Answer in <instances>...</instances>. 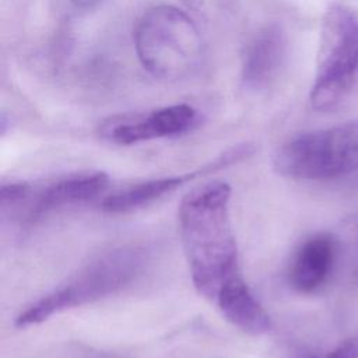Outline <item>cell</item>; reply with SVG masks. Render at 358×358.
<instances>
[{
    "label": "cell",
    "instance_id": "cell-1",
    "mask_svg": "<svg viewBox=\"0 0 358 358\" xmlns=\"http://www.w3.org/2000/svg\"><path fill=\"white\" fill-rule=\"evenodd\" d=\"M229 201V185L211 180L192 189L178 211L180 241L193 285L211 303L227 287L243 278Z\"/></svg>",
    "mask_w": 358,
    "mask_h": 358
},
{
    "label": "cell",
    "instance_id": "cell-2",
    "mask_svg": "<svg viewBox=\"0 0 358 358\" xmlns=\"http://www.w3.org/2000/svg\"><path fill=\"white\" fill-rule=\"evenodd\" d=\"M148 253L137 245H126L102 253L67 282L28 305L14 320L15 327L36 326L64 310L80 308L131 284L144 270Z\"/></svg>",
    "mask_w": 358,
    "mask_h": 358
},
{
    "label": "cell",
    "instance_id": "cell-3",
    "mask_svg": "<svg viewBox=\"0 0 358 358\" xmlns=\"http://www.w3.org/2000/svg\"><path fill=\"white\" fill-rule=\"evenodd\" d=\"M134 45L144 69L162 80L194 74L204 56L196 24L186 13L166 4L143 14L134 31Z\"/></svg>",
    "mask_w": 358,
    "mask_h": 358
},
{
    "label": "cell",
    "instance_id": "cell-4",
    "mask_svg": "<svg viewBox=\"0 0 358 358\" xmlns=\"http://www.w3.org/2000/svg\"><path fill=\"white\" fill-rule=\"evenodd\" d=\"M358 84V14L331 4L323 17L310 103L319 112L337 109Z\"/></svg>",
    "mask_w": 358,
    "mask_h": 358
},
{
    "label": "cell",
    "instance_id": "cell-5",
    "mask_svg": "<svg viewBox=\"0 0 358 358\" xmlns=\"http://www.w3.org/2000/svg\"><path fill=\"white\" fill-rule=\"evenodd\" d=\"M275 171L298 180H326L358 169V120L292 137L274 155Z\"/></svg>",
    "mask_w": 358,
    "mask_h": 358
},
{
    "label": "cell",
    "instance_id": "cell-6",
    "mask_svg": "<svg viewBox=\"0 0 358 358\" xmlns=\"http://www.w3.org/2000/svg\"><path fill=\"white\" fill-rule=\"evenodd\" d=\"M108 183V175L101 171L67 173L42 185L28 182L22 197L3 214L10 213L24 222H34L57 208L94 199L106 189Z\"/></svg>",
    "mask_w": 358,
    "mask_h": 358
},
{
    "label": "cell",
    "instance_id": "cell-7",
    "mask_svg": "<svg viewBox=\"0 0 358 358\" xmlns=\"http://www.w3.org/2000/svg\"><path fill=\"white\" fill-rule=\"evenodd\" d=\"M199 122L197 110L187 103L154 109L148 113L115 116L101 126V136L119 145L173 137L192 130Z\"/></svg>",
    "mask_w": 358,
    "mask_h": 358
},
{
    "label": "cell",
    "instance_id": "cell-8",
    "mask_svg": "<svg viewBox=\"0 0 358 358\" xmlns=\"http://www.w3.org/2000/svg\"><path fill=\"white\" fill-rule=\"evenodd\" d=\"M248 154V147L235 148L231 152H227L225 155L220 157L218 159L213 161L211 164L204 165L203 168L197 171H192L182 175L175 176H164L157 179H148L144 182H138L134 185H130L127 187H123L109 196H106L102 201V210L106 213L120 214V213H129L137 208H141L144 206H148L154 203L155 200L164 197L165 194L172 193L178 187H180L185 183H189L194 180L196 178L213 172L215 169H221L234 161H238L243 158Z\"/></svg>",
    "mask_w": 358,
    "mask_h": 358
},
{
    "label": "cell",
    "instance_id": "cell-9",
    "mask_svg": "<svg viewBox=\"0 0 358 358\" xmlns=\"http://www.w3.org/2000/svg\"><path fill=\"white\" fill-rule=\"evenodd\" d=\"M287 55V38L282 28L270 24L248 43L242 59V81L250 90L267 87L280 73Z\"/></svg>",
    "mask_w": 358,
    "mask_h": 358
},
{
    "label": "cell",
    "instance_id": "cell-10",
    "mask_svg": "<svg viewBox=\"0 0 358 358\" xmlns=\"http://www.w3.org/2000/svg\"><path fill=\"white\" fill-rule=\"evenodd\" d=\"M336 257V241L327 232L305 239L294 253L288 268L291 287L302 294L319 289L329 278Z\"/></svg>",
    "mask_w": 358,
    "mask_h": 358
},
{
    "label": "cell",
    "instance_id": "cell-11",
    "mask_svg": "<svg viewBox=\"0 0 358 358\" xmlns=\"http://www.w3.org/2000/svg\"><path fill=\"white\" fill-rule=\"evenodd\" d=\"M213 305L229 323L248 334H263L271 327L268 313L243 278L227 287Z\"/></svg>",
    "mask_w": 358,
    "mask_h": 358
},
{
    "label": "cell",
    "instance_id": "cell-12",
    "mask_svg": "<svg viewBox=\"0 0 358 358\" xmlns=\"http://www.w3.org/2000/svg\"><path fill=\"white\" fill-rule=\"evenodd\" d=\"M185 3L199 15L213 18L225 8L228 0H185Z\"/></svg>",
    "mask_w": 358,
    "mask_h": 358
},
{
    "label": "cell",
    "instance_id": "cell-13",
    "mask_svg": "<svg viewBox=\"0 0 358 358\" xmlns=\"http://www.w3.org/2000/svg\"><path fill=\"white\" fill-rule=\"evenodd\" d=\"M317 358H358V341L347 340L326 355Z\"/></svg>",
    "mask_w": 358,
    "mask_h": 358
},
{
    "label": "cell",
    "instance_id": "cell-14",
    "mask_svg": "<svg viewBox=\"0 0 358 358\" xmlns=\"http://www.w3.org/2000/svg\"><path fill=\"white\" fill-rule=\"evenodd\" d=\"M77 7L80 8H88V7H92L95 6L99 0H71Z\"/></svg>",
    "mask_w": 358,
    "mask_h": 358
}]
</instances>
